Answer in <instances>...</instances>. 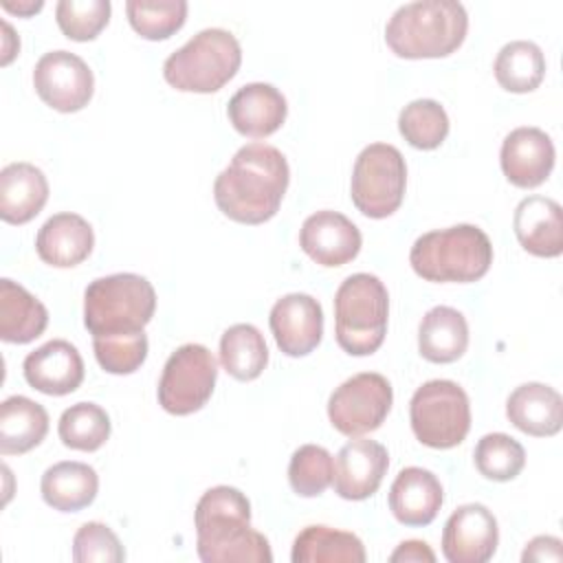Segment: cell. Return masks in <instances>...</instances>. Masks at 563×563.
Returning a JSON list of instances; mask_svg holds the SVG:
<instances>
[{"label":"cell","instance_id":"7","mask_svg":"<svg viewBox=\"0 0 563 563\" xmlns=\"http://www.w3.org/2000/svg\"><path fill=\"white\" fill-rule=\"evenodd\" d=\"M242 64L238 37L227 29H202L163 64L165 81L180 92H216Z\"/></svg>","mask_w":563,"mask_h":563},{"label":"cell","instance_id":"12","mask_svg":"<svg viewBox=\"0 0 563 563\" xmlns=\"http://www.w3.org/2000/svg\"><path fill=\"white\" fill-rule=\"evenodd\" d=\"M37 97L57 112H79L95 92L90 66L70 51L44 53L33 68Z\"/></svg>","mask_w":563,"mask_h":563},{"label":"cell","instance_id":"5","mask_svg":"<svg viewBox=\"0 0 563 563\" xmlns=\"http://www.w3.org/2000/svg\"><path fill=\"white\" fill-rule=\"evenodd\" d=\"M154 310L156 290L136 273L99 277L84 292V325L92 336L143 332Z\"/></svg>","mask_w":563,"mask_h":563},{"label":"cell","instance_id":"41","mask_svg":"<svg viewBox=\"0 0 563 563\" xmlns=\"http://www.w3.org/2000/svg\"><path fill=\"white\" fill-rule=\"evenodd\" d=\"M389 561L391 563H433L435 561V554L433 550L420 541V539H409V541H402L391 554H389Z\"/></svg>","mask_w":563,"mask_h":563},{"label":"cell","instance_id":"36","mask_svg":"<svg viewBox=\"0 0 563 563\" xmlns=\"http://www.w3.org/2000/svg\"><path fill=\"white\" fill-rule=\"evenodd\" d=\"M332 455L319 444H303L290 457L288 482L299 497H319L332 484Z\"/></svg>","mask_w":563,"mask_h":563},{"label":"cell","instance_id":"19","mask_svg":"<svg viewBox=\"0 0 563 563\" xmlns=\"http://www.w3.org/2000/svg\"><path fill=\"white\" fill-rule=\"evenodd\" d=\"M231 125L251 139L271 136L282 128L288 114L286 97L271 84L253 81L242 86L227 106Z\"/></svg>","mask_w":563,"mask_h":563},{"label":"cell","instance_id":"39","mask_svg":"<svg viewBox=\"0 0 563 563\" xmlns=\"http://www.w3.org/2000/svg\"><path fill=\"white\" fill-rule=\"evenodd\" d=\"M73 561L75 563H121L125 550L119 537L101 521L84 523L73 537Z\"/></svg>","mask_w":563,"mask_h":563},{"label":"cell","instance_id":"32","mask_svg":"<svg viewBox=\"0 0 563 563\" xmlns=\"http://www.w3.org/2000/svg\"><path fill=\"white\" fill-rule=\"evenodd\" d=\"M110 416L97 402H75L59 416L57 433L64 446L75 451H97L110 438Z\"/></svg>","mask_w":563,"mask_h":563},{"label":"cell","instance_id":"20","mask_svg":"<svg viewBox=\"0 0 563 563\" xmlns=\"http://www.w3.org/2000/svg\"><path fill=\"white\" fill-rule=\"evenodd\" d=\"M95 246V233L79 213H55L37 231L35 251L40 260L55 268H73L88 260Z\"/></svg>","mask_w":563,"mask_h":563},{"label":"cell","instance_id":"18","mask_svg":"<svg viewBox=\"0 0 563 563\" xmlns=\"http://www.w3.org/2000/svg\"><path fill=\"white\" fill-rule=\"evenodd\" d=\"M22 372L33 389L46 396H66L84 380V358L70 341L53 339L26 354Z\"/></svg>","mask_w":563,"mask_h":563},{"label":"cell","instance_id":"22","mask_svg":"<svg viewBox=\"0 0 563 563\" xmlns=\"http://www.w3.org/2000/svg\"><path fill=\"white\" fill-rule=\"evenodd\" d=\"M440 479L420 466L402 468L389 488V510L405 526H429L442 506Z\"/></svg>","mask_w":563,"mask_h":563},{"label":"cell","instance_id":"8","mask_svg":"<svg viewBox=\"0 0 563 563\" xmlns=\"http://www.w3.org/2000/svg\"><path fill=\"white\" fill-rule=\"evenodd\" d=\"M409 420L413 435L424 446L453 449L471 429L468 396L453 380H427L411 396Z\"/></svg>","mask_w":563,"mask_h":563},{"label":"cell","instance_id":"4","mask_svg":"<svg viewBox=\"0 0 563 563\" xmlns=\"http://www.w3.org/2000/svg\"><path fill=\"white\" fill-rule=\"evenodd\" d=\"M409 264L427 282L471 284L482 279L493 264V244L475 224H455L420 235Z\"/></svg>","mask_w":563,"mask_h":563},{"label":"cell","instance_id":"14","mask_svg":"<svg viewBox=\"0 0 563 563\" xmlns=\"http://www.w3.org/2000/svg\"><path fill=\"white\" fill-rule=\"evenodd\" d=\"M271 332L286 356L310 354L323 336L321 303L306 292H290L271 308Z\"/></svg>","mask_w":563,"mask_h":563},{"label":"cell","instance_id":"11","mask_svg":"<svg viewBox=\"0 0 563 563\" xmlns=\"http://www.w3.org/2000/svg\"><path fill=\"white\" fill-rule=\"evenodd\" d=\"M391 402L394 391L389 380L376 372H361L330 394L328 418L339 433L361 438L385 422Z\"/></svg>","mask_w":563,"mask_h":563},{"label":"cell","instance_id":"1","mask_svg":"<svg viewBox=\"0 0 563 563\" xmlns=\"http://www.w3.org/2000/svg\"><path fill=\"white\" fill-rule=\"evenodd\" d=\"M288 180V161L277 147L246 143L218 174L213 198L227 218L242 224H262L279 211Z\"/></svg>","mask_w":563,"mask_h":563},{"label":"cell","instance_id":"28","mask_svg":"<svg viewBox=\"0 0 563 563\" xmlns=\"http://www.w3.org/2000/svg\"><path fill=\"white\" fill-rule=\"evenodd\" d=\"M48 433V413L46 409L26 398L9 396L0 405V453L2 455H22L37 444Z\"/></svg>","mask_w":563,"mask_h":563},{"label":"cell","instance_id":"13","mask_svg":"<svg viewBox=\"0 0 563 563\" xmlns=\"http://www.w3.org/2000/svg\"><path fill=\"white\" fill-rule=\"evenodd\" d=\"M499 543L495 515L484 504H464L442 530V554L449 563H486Z\"/></svg>","mask_w":563,"mask_h":563},{"label":"cell","instance_id":"38","mask_svg":"<svg viewBox=\"0 0 563 563\" xmlns=\"http://www.w3.org/2000/svg\"><path fill=\"white\" fill-rule=\"evenodd\" d=\"M92 347L97 363L110 374H132L147 358V334L130 332V334H108L92 336Z\"/></svg>","mask_w":563,"mask_h":563},{"label":"cell","instance_id":"34","mask_svg":"<svg viewBox=\"0 0 563 563\" xmlns=\"http://www.w3.org/2000/svg\"><path fill=\"white\" fill-rule=\"evenodd\" d=\"M185 0H128L125 13L130 26L145 40H167L187 20Z\"/></svg>","mask_w":563,"mask_h":563},{"label":"cell","instance_id":"16","mask_svg":"<svg viewBox=\"0 0 563 563\" xmlns=\"http://www.w3.org/2000/svg\"><path fill=\"white\" fill-rule=\"evenodd\" d=\"M389 468L387 449L376 440H350L334 460V493L350 501L372 497Z\"/></svg>","mask_w":563,"mask_h":563},{"label":"cell","instance_id":"27","mask_svg":"<svg viewBox=\"0 0 563 563\" xmlns=\"http://www.w3.org/2000/svg\"><path fill=\"white\" fill-rule=\"evenodd\" d=\"M468 347V323L451 306L431 308L418 328V350L431 363H453Z\"/></svg>","mask_w":563,"mask_h":563},{"label":"cell","instance_id":"37","mask_svg":"<svg viewBox=\"0 0 563 563\" xmlns=\"http://www.w3.org/2000/svg\"><path fill=\"white\" fill-rule=\"evenodd\" d=\"M108 0H59L55 7V20L59 31L75 42L95 40L110 22Z\"/></svg>","mask_w":563,"mask_h":563},{"label":"cell","instance_id":"3","mask_svg":"<svg viewBox=\"0 0 563 563\" xmlns=\"http://www.w3.org/2000/svg\"><path fill=\"white\" fill-rule=\"evenodd\" d=\"M468 31V13L457 0H420L398 7L385 26L396 57L431 59L455 53Z\"/></svg>","mask_w":563,"mask_h":563},{"label":"cell","instance_id":"6","mask_svg":"<svg viewBox=\"0 0 563 563\" xmlns=\"http://www.w3.org/2000/svg\"><path fill=\"white\" fill-rule=\"evenodd\" d=\"M389 295L385 284L369 273L345 277L334 295V334L352 356L374 354L387 334Z\"/></svg>","mask_w":563,"mask_h":563},{"label":"cell","instance_id":"30","mask_svg":"<svg viewBox=\"0 0 563 563\" xmlns=\"http://www.w3.org/2000/svg\"><path fill=\"white\" fill-rule=\"evenodd\" d=\"M493 73L504 90L532 92L545 77L543 51L534 42L512 40L499 48Z\"/></svg>","mask_w":563,"mask_h":563},{"label":"cell","instance_id":"10","mask_svg":"<svg viewBox=\"0 0 563 563\" xmlns=\"http://www.w3.org/2000/svg\"><path fill=\"white\" fill-rule=\"evenodd\" d=\"M216 378V356L200 343H185L169 354L163 367L158 402L172 416H189L209 402Z\"/></svg>","mask_w":563,"mask_h":563},{"label":"cell","instance_id":"23","mask_svg":"<svg viewBox=\"0 0 563 563\" xmlns=\"http://www.w3.org/2000/svg\"><path fill=\"white\" fill-rule=\"evenodd\" d=\"M506 416L519 431L534 438H550L563 427V398L550 385L523 383L510 391Z\"/></svg>","mask_w":563,"mask_h":563},{"label":"cell","instance_id":"43","mask_svg":"<svg viewBox=\"0 0 563 563\" xmlns=\"http://www.w3.org/2000/svg\"><path fill=\"white\" fill-rule=\"evenodd\" d=\"M2 31H4V46H2V66H7L15 53L20 51V40L13 35V29L9 26V22H2Z\"/></svg>","mask_w":563,"mask_h":563},{"label":"cell","instance_id":"9","mask_svg":"<svg viewBox=\"0 0 563 563\" xmlns=\"http://www.w3.org/2000/svg\"><path fill=\"white\" fill-rule=\"evenodd\" d=\"M407 165L398 147L372 143L361 150L352 169L350 196L354 207L374 220L387 218L402 205Z\"/></svg>","mask_w":563,"mask_h":563},{"label":"cell","instance_id":"2","mask_svg":"<svg viewBox=\"0 0 563 563\" xmlns=\"http://www.w3.org/2000/svg\"><path fill=\"white\" fill-rule=\"evenodd\" d=\"M196 550L205 563H271L268 539L251 528V504L233 486L202 493L194 512Z\"/></svg>","mask_w":563,"mask_h":563},{"label":"cell","instance_id":"31","mask_svg":"<svg viewBox=\"0 0 563 563\" xmlns=\"http://www.w3.org/2000/svg\"><path fill=\"white\" fill-rule=\"evenodd\" d=\"M220 363L235 380H255L268 365L264 334L251 323H235L220 339Z\"/></svg>","mask_w":563,"mask_h":563},{"label":"cell","instance_id":"26","mask_svg":"<svg viewBox=\"0 0 563 563\" xmlns=\"http://www.w3.org/2000/svg\"><path fill=\"white\" fill-rule=\"evenodd\" d=\"M48 325L46 306L24 286L0 279V339L4 343H31Z\"/></svg>","mask_w":563,"mask_h":563},{"label":"cell","instance_id":"29","mask_svg":"<svg viewBox=\"0 0 563 563\" xmlns=\"http://www.w3.org/2000/svg\"><path fill=\"white\" fill-rule=\"evenodd\" d=\"M292 563H365L363 541L330 526H308L292 543Z\"/></svg>","mask_w":563,"mask_h":563},{"label":"cell","instance_id":"17","mask_svg":"<svg viewBox=\"0 0 563 563\" xmlns=\"http://www.w3.org/2000/svg\"><path fill=\"white\" fill-rule=\"evenodd\" d=\"M554 143L541 128L523 125L506 134L499 152L501 172L508 183L521 189L539 187L554 167Z\"/></svg>","mask_w":563,"mask_h":563},{"label":"cell","instance_id":"21","mask_svg":"<svg viewBox=\"0 0 563 563\" xmlns=\"http://www.w3.org/2000/svg\"><path fill=\"white\" fill-rule=\"evenodd\" d=\"M519 244L537 257H559L563 253V211L545 196L523 198L512 218Z\"/></svg>","mask_w":563,"mask_h":563},{"label":"cell","instance_id":"33","mask_svg":"<svg viewBox=\"0 0 563 563\" xmlns=\"http://www.w3.org/2000/svg\"><path fill=\"white\" fill-rule=\"evenodd\" d=\"M402 139L416 150H435L449 134L446 110L433 99H416L398 114Z\"/></svg>","mask_w":563,"mask_h":563},{"label":"cell","instance_id":"15","mask_svg":"<svg viewBox=\"0 0 563 563\" xmlns=\"http://www.w3.org/2000/svg\"><path fill=\"white\" fill-rule=\"evenodd\" d=\"M303 253L319 266L334 268L352 262L363 244L358 227L339 211H317L308 216L299 231Z\"/></svg>","mask_w":563,"mask_h":563},{"label":"cell","instance_id":"42","mask_svg":"<svg viewBox=\"0 0 563 563\" xmlns=\"http://www.w3.org/2000/svg\"><path fill=\"white\" fill-rule=\"evenodd\" d=\"M0 4H2L4 11L18 13V15H33V13H37V11L44 7L42 0H26V2H9V0H2Z\"/></svg>","mask_w":563,"mask_h":563},{"label":"cell","instance_id":"24","mask_svg":"<svg viewBox=\"0 0 563 563\" xmlns=\"http://www.w3.org/2000/svg\"><path fill=\"white\" fill-rule=\"evenodd\" d=\"M48 200V180L31 163H9L0 172V218L9 224L31 222Z\"/></svg>","mask_w":563,"mask_h":563},{"label":"cell","instance_id":"35","mask_svg":"<svg viewBox=\"0 0 563 563\" xmlns=\"http://www.w3.org/2000/svg\"><path fill=\"white\" fill-rule=\"evenodd\" d=\"M475 468L493 482H510L526 466L523 446L508 433H486L479 438L475 453Z\"/></svg>","mask_w":563,"mask_h":563},{"label":"cell","instance_id":"25","mask_svg":"<svg viewBox=\"0 0 563 563\" xmlns=\"http://www.w3.org/2000/svg\"><path fill=\"white\" fill-rule=\"evenodd\" d=\"M40 490L51 508L59 512H77L95 501L99 475L84 462H57L44 471Z\"/></svg>","mask_w":563,"mask_h":563},{"label":"cell","instance_id":"40","mask_svg":"<svg viewBox=\"0 0 563 563\" xmlns=\"http://www.w3.org/2000/svg\"><path fill=\"white\" fill-rule=\"evenodd\" d=\"M521 561L523 563H528V561H539V563L541 561H563V543H561V539L550 537V534L534 537L532 541L526 543Z\"/></svg>","mask_w":563,"mask_h":563}]
</instances>
